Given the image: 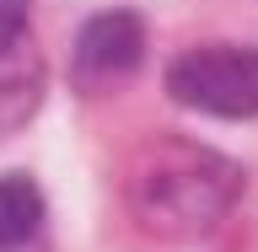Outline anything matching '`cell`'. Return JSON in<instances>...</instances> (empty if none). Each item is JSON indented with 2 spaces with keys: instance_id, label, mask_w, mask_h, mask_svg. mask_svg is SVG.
Here are the masks:
<instances>
[{
  "instance_id": "3957f363",
  "label": "cell",
  "mask_w": 258,
  "mask_h": 252,
  "mask_svg": "<svg viewBox=\"0 0 258 252\" xmlns=\"http://www.w3.org/2000/svg\"><path fill=\"white\" fill-rule=\"evenodd\" d=\"M145 59V27L135 11H102L92 16L76 38V64H70V75H76L81 92H108L118 80H129L140 70Z\"/></svg>"
},
{
  "instance_id": "5b68a950",
  "label": "cell",
  "mask_w": 258,
  "mask_h": 252,
  "mask_svg": "<svg viewBox=\"0 0 258 252\" xmlns=\"http://www.w3.org/2000/svg\"><path fill=\"white\" fill-rule=\"evenodd\" d=\"M22 27H27V0H0V59L22 48Z\"/></svg>"
},
{
  "instance_id": "7a4b0ae2",
  "label": "cell",
  "mask_w": 258,
  "mask_h": 252,
  "mask_svg": "<svg viewBox=\"0 0 258 252\" xmlns=\"http://www.w3.org/2000/svg\"><path fill=\"white\" fill-rule=\"evenodd\" d=\"M167 92L183 108L215 118H253L258 113V54L253 48H194L167 64Z\"/></svg>"
},
{
  "instance_id": "277c9868",
  "label": "cell",
  "mask_w": 258,
  "mask_h": 252,
  "mask_svg": "<svg viewBox=\"0 0 258 252\" xmlns=\"http://www.w3.org/2000/svg\"><path fill=\"white\" fill-rule=\"evenodd\" d=\"M43 220V193L27 177H0V247L27 241Z\"/></svg>"
},
{
  "instance_id": "6da1fadb",
  "label": "cell",
  "mask_w": 258,
  "mask_h": 252,
  "mask_svg": "<svg viewBox=\"0 0 258 252\" xmlns=\"http://www.w3.org/2000/svg\"><path fill=\"white\" fill-rule=\"evenodd\" d=\"M237 199V166L199 145H161L135 166V220L156 236H199Z\"/></svg>"
}]
</instances>
